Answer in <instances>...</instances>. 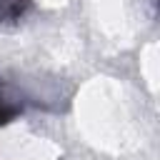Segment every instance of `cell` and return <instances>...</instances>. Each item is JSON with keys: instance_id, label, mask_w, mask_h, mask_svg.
Masks as SVG:
<instances>
[{"instance_id": "obj_1", "label": "cell", "mask_w": 160, "mask_h": 160, "mask_svg": "<svg viewBox=\"0 0 160 160\" xmlns=\"http://www.w3.org/2000/svg\"><path fill=\"white\" fill-rule=\"evenodd\" d=\"M18 115H22V100L0 82V128L10 125Z\"/></svg>"}, {"instance_id": "obj_2", "label": "cell", "mask_w": 160, "mask_h": 160, "mask_svg": "<svg viewBox=\"0 0 160 160\" xmlns=\"http://www.w3.org/2000/svg\"><path fill=\"white\" fill-rule=\"evenodd\" d=\"M30 0H0V25H15L20 22L28 10H30Z\"/></svg>"}]
</instances>
